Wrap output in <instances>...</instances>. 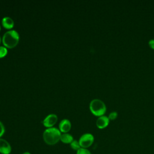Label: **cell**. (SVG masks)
<instances>
[{"instance_id":"18","label":"cell","mask_w":154,"mask_h":154,"mask_svg":"<svg viewBox=\"0 0 154 154\" xmlns=\"http://www.w3.org/2000/svg\"><path fill=\"white\" fill-rule=\"evenodd\" d=\"M1 37H0V43H1Z\"/></svg>"},{"instance_id":"5","label":"cell","mask_w":154,"mask_h":154,"mask_svg":"<svg viewBox=\"0 0 154 154\" xmlns=\"http://www.w3.org/2000/svg\"><path fill=\"white\" fill-rule=\"evenodd\" d=\"M58 120V117L55 114H49L42 120V124L46 128L54 127Z\"/></svg>"},{"instance_id":"15","label":"cell","mask_w":154,"mask_h":154,"mask_svg":"<svg viewBox=\"0 0 154 154\" xmlns=\"http://www.w3.org/2000/svg\"><path fill=\"white\" fill-rule=\"evenodd\" d=\"M5 129L4 125L2 123V122L0 121V138H1L3 136V135L5 133Z\"/></svg>"},{"instance_id":"17","label":"cell","mask_w":154,"mask_h":154,"mask_svg":"<svg viewBox=\"0 0 154 154\" xmlns=\"http://www.w3.org/2000/svg\"><path fill=\"white\" fill-rule=\"evenodd\" d=\"M22 154H31L29 152H25L23 153H22Z\"/></svg>"},{"instance_id":"16","label":"cell","mask_w":154,"mask_h":154,"mask_svg":"<svg viewBox=\"0 0 154 154\" xmlns=\"http://www.w3.org/2000/svg\"><path fill=\"white\" fill-rule=\"evenodd\" d=\"M148 44H149V46L152 49H154V38L150 39V40L149 41Z\"/></svg>"},{"instance_id":"10","label":"cell","mask_w":154,"mask_h":154,"mask_svg":"<svg viewBox=\"0 0 154 154\" xmlns=\"http://www.w3.org/2000/svg\"><path fill=\"white\" fill-rule=\"evenodd\" d=\"M73 137L69 133H61L60 141L64 144H70L73 141Z\"/></svg>"},{"instance_id":"3","label":"cell","mask_w":154,"mask_h":154,"mask_svg":"<svg viewBox=\"0 0 154 154\" xmlns=\"http://www.w3.org/2000/svg\"><path fill=\"white\" fill-rule=\"evenodd\" d=\"M89 108L91 113L97 117L103 116L106 111V106L105 103L100 99H94L91 100Z\"/></svg>"},{"instance_id":"12","label":"cell","mask_w":154,"mask_h":154,"mask_svg":"<svg viewBox=\"0 0 154 154\" xmlns=\"http://www.w3.org/2000/svg\"><path fill=\"white\" fill-rule=\"evenodd\" d=\"M8 52L7 48L4 46H0V58L4 57Z\"/></svg>"},{"instance_id":"1","label":"cell","mask_w":154,"mask_h":154,"mask_svg":"<svg viewBox=\"0 0 154 154\" xmlns=\"http://www.w3.org/2000/svg\"><path fill=\"white\" fill-rule=\"evenodd\" d=\"M61 132L58 128L52 127L46 128L43 133V139L46 144L53 146L60 141Z\"/></svg>"},{"instance_id":"14","label":"cell","mask_w":154,"mask_h":154,"mask_svg":"<svg viewBox=\"0 0 154 154\" xmlns=\"http://www.w3.org/2000/svg\"><path fill=\"white\" fill-rule=\"evenodd\" d=\"M117 116H118V114L116 111H112L109 114L108 117L109 120H114L117 117Z\"/></svg>"},{"instance_id":"4","label":"cell","mask_w":154,"mask_h":154,"mask_svg":"<svg viewBox=\"0 0 154 154\" xmlns=\"http://www.w3.org/2000/svg\"><path fill=\"white\" fill-rule=\"evenodd\" d=\"M94 140V138L93 134L91 133H85L79 137L78 141L81 148L88 149L93 144Z\"/></svg>"},{"instance_id":"11","label":"cell","mask_w":154,"mask_h":154,"mask_svg":"<svg viewBox=\"0 0 154 154\" xmlns=\"http://www.w3.org/2000/svg\"><path fill=\"white\" fill-rule=\"evenodd\" d=\"M70 147L72 150H75L76 152L78 151L80 148H81L79 143V141L76 140H73V141L70 144Z\"/></svg>"},{"instance_id":"2","label":"cell","mask_w":154,"mask_h":154,"mask_svg":"<svg viewBox=\"0 0 154 154\" xmlns=\"http://www.w3.org/2000/svg\"><path fill=\"white\" fill-rule=\"evenodd\" d=\"M2 41L4 46L7 48H13L19 41V34L14 29L8 30L4 34Z\"/></svg>"},{"instance_id":"19","label":"cell","mask_w":154,"mask_h":154,"mask_svg":"<svg viewBox=\"0 0 154 154\" xmlns=\"http://www.w3.org/2000/svg\"><path fill=\"white\" fill-rule=\"evenodd\" d=\"M0 30H1V25H0Z\"/></svg>"},{"instance_id":"6","label":"cell","mask_w":154,"mask_h":154,"mask_svg":"<svg viewBox=\"0 0 154 154\" xmlns=\"http://www.w3.org/2000/svg\"><path fill=\"white\" fill-rule=\"evenodd\" d=\"M11 150L12 149L10 144L6 140L0 138V153L10 154Z\"/></svg>"},{"instance_id":"9","label":"cell","mask_w":154,"mask_h":154,"mask_svg":"<svg viewBox=\"0 0 154 154\" xmlns=\"http://www.w3.org/2000/svg\"><path fill=\"white\" fill-rule=\"evenodd\" d=\"M2 26L8 29L9 30L13 28L14 26V20L12 18H11L9 16H5L2 19Z\"/></svg>"},{"instance_id":"7","label":"cell","mask_w":154,"mask_h":154,"mask_svg":"<svg viewBox=\"0 0 154 154\" xmlns=\"http://www.w3.org/2000/svg\"><path fill=\"white\" fill-rule=\"evenodd\" d=\"M71 122L67 119L61 120L58 125V129L61 133H68L71 129Z\"/></svg>"},{"instance_id":"8","label":"cell","mask_w":154,"mask_h":154,"mask_svg":"<svg viewBox=\"0 0 154 154\" xmlns=\"http://www.w3.org/2000/svg\"><path fill=\"white\" fill-rule=\"evenodd\" d=\"M109 120L108 116L103 115V116L98 117L96 122V125L99 129H102L107 127L108 125H109Z\"/></svg>"},{"instance_id":"13","label":"cell","mask_w":154,"mask_h":154,"mask_svg":"<svg viewBox=\"0 0 154 154\" xmlns=\"http://www.w3.org/2000/svg\"><path fill=\"white\" fill-rule=\"evenodd\" d=\"M76 154H91L88 149L80 148L78 151H76Z\"/></svg>"}]
</instances>
